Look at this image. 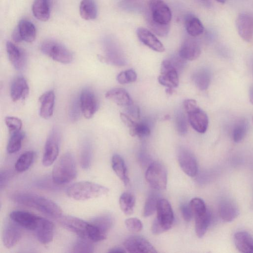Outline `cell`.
Instances as JSON below:
<instances>
[{
    "label": "cell",
    "instance_id": "6da1fadb",
    "mask_svg": "<svg viewBox=\"0 0 253 253\" xmlns=\"http://www.w3.org/2000/svg\"><path fill=\"white\" fill-rule=\"evenodd\" d=\"M12 199L15 202L35 209L53 218L59 219L63 211L56 203L48 198L35 194L19 193L14 194Z\"/></svg>",
    "mask_w": 253,
    "mask_h": 253
},
{
    "label": "cell",
    "instance_id": "7a4b0ae2",
    "mask_svg": "<svg viewBox=\"0 0 253 253\" xmlns=\"http://www.w3.org/2000/svg\"><path fill=\"white\" fill-rule=\"evenodd\" d=\"M109 192L107 188L90 182L75 183L66 190L68 197L76 200L85 201L105 196Z\"/></svg>",
    "mask_w": 253,
    "mask_h": 253
},
{
    "label": "cell",
    "instance_id": "3957f363",
    "mask_svg": "<svg viewBox=\"0 0 253 253\" xmlns=\"http://www.w3.org/2000/svg\"><path fill=\"white\" fill-rule=\"evenodd\" d=\"M77 175L74 158L68 153L63 155L55 164L52 172V180L56 185H63L72 181Z\"/></svg>",
    "mask_w": 253,
    "mask_h": 253
},
{
    "label": "cell",
    "instance_id": "277c9868",
    "mask_svg": "<svg viewBox=\"0 0 253 253\" xmlns=\"http://www.w3.org/2000/svg\"><path fill=\"white\" fill-rule=\"evenodd\" d=\"M157 212V216L152 224V230L153 234L158 235L171 228L174 216L171 204L164 199L159 200Z\"/></svg>",
    "mask_w": 253,
    "mask_h": 253
},
{
    "label": "cell",
    "instance_id": "5b68a950",
    "mask_svg": "<svg viewBox=\"0 0 253 253\" xmlns=\"http://www.w3.org/2000/svg\"><path fill=\"white\" fill-rule=\"evenodd\" d=\"M42 52L53 60L63 63H70L73 59L71 52L63 44L51 40L44 41L41 46Z\"/></svg>",
    "mask_w": 253,
    "mask_h": 253
},
{
    "label": "cell",
    "instance_id": "8992f818",
    "mask_svg": "<svg viewBox=\"0 0 253 253\" xmlns=\"http://www.w3.org/2000/svg\"><path fill=\"white\" fill-rule=\"evenodd\" d=\"M146 179L154 189L158 190L166 189L167 172L161 163L158 162L152 163L147 170Z\"/></svg>",
    "mask_w": 253,
    "mask_h": 253
},
{
    "label": "cell",
    "instance_id": "52a82bcc",
    "mask_svg": "<svg viewBox=\"0 0 253 253\" xmlns=\"http://www.w3.org/2000/svg\"><path fill=\"white\" fill-rule=\"evenodd\" d=\"M149 16L156 23L163 25H169L172 13L163 0H151L149 3Z\"/></svg>",
    "mask_w": 253,
    "mask_h": 253
},
{
    "label": "cell",
    "instance_id": "ba28073f",
    "mask_svg": "<svg viewBox=\"0 0 253 253\" xmlns=\"http://www.w3.org/2000/svg\"><path fill=\"white\" fill-rule=\"evenodd\" d=\"M159 83L168 88L178 87L179 84L178 72L170 60L164 61L161 64Z\"/></svg>",
    "mask_w": 253,
    "mask_h": 253
},
{
    "label": "cell",
    "instance_id": "9c48e42d",
    "mask_svg": "<svg viewBox=\"0 0 253 253\" xmlns=\"http://www.w3.org/2000/svg\"><path fill=\"white\" fill-rule=\"evenodd\" d=\"M81 111L85 118H92L98 107V100L93 90L90 89L83 90L79 97Z\"/></svg>",
    "mask_w": 253,
    "mask_h": 253
},
{
    "label": "cell",
    "instance_id": "30bf717a",
    "mask_svg": "<svg viewBox=\"0 0 253 253\" xmlns=\"http://www.w3.org/2000/svg\"><path fill=\"white\" fill-rule=\"evenodd\" d=\"M126 251L130 253H156L157 251L145 237L134 235L126 239L124 243Z\"/></svg>",
    "mask_w": 253,
    "mask_h": 253
},
{
    "label": "cell",
    "instance_id": "8fae6325",
    "mask_svg": "<svg viewBox=\"0 0 253 253\" xmlns=\"http://www.w3.org/2000/svg\"><path fill=\"white\" fill-rule=\"evenodd\" d=\"M60 137L56 131H53L46 143L43 158V164L45 167L52 165L59 154Z\"/></svg>",
    "mask_w": 253,
    "mask_h": 253
},
{
    "label": "cell",
    "instance_id": "7c38bea8",
    "mask_svg": "<svg viewBox=\"0 0 253 253\" xmlns=\"http://www.w3.org/2000/svg\"><path fill=\"white\" fill-rule=\"evenodd\" d=\"M177 158L182 170L189 176L195 177L198 172V165L193 155L188 150L184 148L179 149Z\"/></svg>",
    "mask_w": 253,
    "mask_h": 253
},
{
    "label": "cell",
    "instance_id": "4fadbf2b",
    "mask_svg": "<svg viewBox=\"0 0 253 253\" xmlns=\"http://www.w3.org/2000/svg\"><path fill=\"white\" fill-rule=\"evenodd\" d=\"M59 221L64 228L79 237L87 238L89 222L72 216H62Z\"/></svg>",
    "mask_w": 253,
    "mask_h": 253
},
{
    "label": "cell",
    "instance_id": "5bb4252c",
    "mask_svg": "<svg viewBox=\"0 0 253 253\" xmlns=\"http://www.w3.org/2000/svg\"><path fill=\"white\" fill-rule=\"evenodd\" d=\"M10 217L13 222L21 227L33 231L37 228L40 218V217L22 211H13Z\"/></svg>",
    "mask_w": 253,
    "mask_h": 253
},
{
    "label": "cell",
    "instance_id": "9a60e30c",
    "mask_svg": "<svg viewBox=\"0 0 253 253\" xmlns=\"http://www.w3.org/2000/svg\"><path fill=\"white\" fill-rule=\"evenodd\" d=\"M188 114L189 123L193 129L199 133H205L209 125L207 114L198 107Z\"/></svg>",
    "mask_w": 253,
    "mask_h": 253
},
{
    "label": "cell",
    "instance_id": "2e32d148",
    "mask_svg": "<svg viewBox=\"0 0 253 253\" xmlns=\"http://www.w3.org/2000/svg\"><path fill=\"white\" fill-rule=\"evenodd\" d=\"M236 24L240 37L244 41L250 42L253 37V17L247 14H240Z\"/></svg>",
    "mask_w": 253,
    "mask_h": 253
},
{
    "label": "cell",
    "instance_id": "e0dca14e",
    "mask_svg": "<svg viewBox=\"0 0 253 253\" xmlns=\"http://www.w3.org/2000/svg\"><path fill=\"white\" fill-rule=\"evenodd\" d=\"M54 224L46 219L40 217L38 226L35 230L38 241L42 244L51 242L54 235Z\"/></svg>",
    "mask_w": 253,
    "mask_h": 253
},
{
    "label": "cell",
    "instance_id": "ac0fdd59",
    "mask_svg": "<svg viewBox=\"0 0 253 253\" xmlns=\"http://www.w3.org/2000/svg\"><path fill=\"white\" fill-rule=\"evenodd\" d=\"M6 49L9 59L13 66L18 70H23L27 63L24 51L10 41L7 43Z\"/></svg>",
    "mask_w": 253,
    "mask_h": 253
},
{
    "label": "cell",
    "instance_id": "d6986e66",
    "mask_svg": "<svg viewBox=\"0 0 253 253\" xmlns=\"http://www.w3.org/2000/svg\"><path fill=\"white\" fill-rule=\"evenodd\" d=\"M20 227L14 222L8 223L5 227L3 234V241L4 246L7 248H13L21 240L23 232Z\"/></svg>",
    "mask_w": 253,
    "mask_h": 253
},
{
    "label": "cell",
    "instance_id": "ffe728a7",
    "mask_svg": "<svg viewBox=\"0 0 253 253\" xmlns=\"http://www.w3.org/2000/svg\"><path fill=\"white\" fill-rule=\"evenodd\" d=\"M201 52L198 43L194 39L189 38L183 43L179 55L186 61H192L199 58Z\"/></svg>",
    "mask_w": 253,
    "mask_h": 253
},
{
    "label": "cell",
    "instance_id": "44dd1931",
    "mask_svg": "<svg viewBox=\"0 0 253 253\" xmlns=\"http://www.w3.org/2000/svg\"><path fill=\"white\" fill-rule=\"evenodd\" d=\"M137 33L140 40L152 50L159 53H162L165 51L162 43L147 29L140 28L137 30Z\"/></svg>",
    "mask_w": 253,
    "mask_h": 253
},
{
    "label": "cell",
    "instance_id": "7402d4cb",
    "mask_svg": "<svg viewBox=\"0 0 253 253\" xmlns=\"http://www.w3.org/2000/svg\"><path fill=\"white\" fill-rule=\"evenodd\" d=\"M29 93L30 87L24 77H17L13 80L11 87V96L14 101L25 100Z\"/></svg>",
    "mask_w": 253,
    "mask_h": 253
},
{
    "label": "cell",
    "instance_id": "603a6c76",
    "mask_svg": "<svg viewBox=\"0 0 253 253\" xmlns=\"http://www.w3.org/2000/svg\"><path fill=\"white\" fill-rule=\"evenodd\" d=\"M41 103L40 115L45 119H49L54 114L55 103V95L53 91L47 92L39 98Z\"/></svg>",
    "mask_w": 253,
    "mask_h": 253
},
{
    "label": "cell",
    "instance_id": "cb8c5ba5",
    "mask_svg": "<svg viewBox=\"0 0 253 253\" xmlns=\"http://www.w3.org/2000/svg\"><path fill=\"white\" fill-rule=\"evenodd\" d=\"M105 97L121 106L128 107L133 103L128 93L121 88H115L108 91L106 93Z\"/></svg>",
    "mask_w": 253,
    "mask_h": 253
},
{
    "label": "cell",
    "instance_id": "d4e9b609",
    "mask_svg": "<svg viewBox=\"0 0 253 253\" xmlns=\"http://www.w3.org/2000/svg\"><path fill=\"white\" fill-rule=\"evenodd\" d=\"M234 244L237 250L243 253H253V237L248 233L240 231L234 236Z\"/></svg>",
    "mask_w": 253,
    "mask_h": 253
},
{
    "label": "cell",
    "instance_id": "484cf974",
    "mask_svg": "<svg viewBox=\"0 0 253 253\" xmlns=\"http://www.w3.org/2000/svg\"><path fill=\"white\" fill-rule=\"evenodd\" d=\"M221 218L225 221H233L239 214V210L236 204L229 200L221 202L219 208Z\"/></svg>",
    "mask_w": 253,
    "mask_h": 253
},
{
    "label": "cell",
    "instance_id": "4316f807",
    "mask_svg": "<svg viewBox=\"0 0 253 253\" xmlns=\"http://www.w3.org/2000/svg\"><path fill=\"white\" fill-rule=\"evenodd\" d=\"M112 167L118 178L122 181L124 185L127 186L130 183L128 176L127 170L124 160L118 155L113 156L111 161Z\"/></svg>",
    "mask_w": 253,
    "mask_h": 253
},
{
    "label": "cell",
    "instance_id": "83f0119b",
    "mask_svg": "<svg viewBox=\"0 0 253 253\" xmlns=\"http://www.w3.org/2000/svg\"><path fill=\"white\" fill-rule=\"evenodd\" d=\"M35 17L41 22H47L50 17V5L48 0H35L32 6Z\"/></svg>",
    "mask_w": 253,
    "mask_h": 253
},
{
    "label": "cell",
    "instance_id": "f1b7e54d",
    "mask_svg": "<svg viewBox=\"0 0 253 253\" xmlns=\"http://www.w3.org/2000/svg\"><path fill=\"white\" fill-rule=\"evenodd\" d=\"M80 14L82 18L86 21L95 19L97 9L95 0H82L80 6Z\"/></svg>",
    "mask_w": 253,
    "mask_h": 253
},
{
    "label": "cell",
    "instance_id": "f546056e",
    "mask_svg": "<svg viewBox=\"0 0 253 253\" xmlns=\"http://www.w3.org/2000/svg\"><path fill=\"white\" fill-rule=\"evenodd\" d=\"M18 28L23 41L32 43L35 40L36 30L34 25L32 22L23 20L20 22Z\"/></svg>",
    "mask_w": 253,
    "mask_h": 253
},
{
    "label": "cell",
    "instance_id": "4dcf8cb0",
    "mask_svg": "<svg viewBox=\"0 0 253 253\" xmlns=\"http://www.w3.org/2000/svg\"><path fill=\"white\" fill-rule=\"evenodd\" d=\"M195 220V231L201 238L205 234L211 221V215L208 210L194 216Z\"/></svg>",
    "mask_w": 253,
    "mask_h": 253
},
{
    "label": "cell",
    "instance_id": "1f68e13d",
    "mask_svg": "<svg viewBox=\"0 0 253 253\" xmlns=\"http://www.w3.org/2000/svg\"><path fill=\"white\" fill-rule=\"evenodd\" d=\"M136 198L130 192L123 193L119 199V205L121 210L126 215H131L134 210Z\"/></svg>",
    "mask_w": 253,
    "mask_h": 253
},
{
    "label": "cell",
    "instance_id": "d6a6232c",
    "mask_svg": "<svg viewBox=\"0 0 253 253\" xmlns=\"http://www.w3.org/2000/svg\"><path fill=\"white\" fill-rule=\"evenodd\" d=\"M185 27L188 34L192 37L200 35L204 32L201 21L195 16L189 15L185 20Z\"/></svg>",
    "mask_w": 253,
    "mask_h": 253
},
{
    "label": "cell",
    "instance_id": "836d02e7",
    "mask_svg": "<svg viewBox=\"0 0 253 253\" xmlns=\"http://www.w3.org/2000/svg\"><path fill=\"white\" fill-rule=\"evenodd\" d=\"M211 76L209 71L206 69H201L193 75V80L196 87L200 90H207L211 82Z\"/></svg>",
    "mask_w": 253,
    "mask_h": 253
},
{
    "label": "cell",
    "instance_id": "e575fe53",
    "mask_svg": "<svg viewBox=\"0 0 253 253\" xmlns=\"http://www.w3.org/2000/svg\"><path fill=\"white\" fill-rule=\"evenodd\" d=\"M35 158V153L29 151L23 154L18 159L15 164V169L19 173L27 171L32 165Z\"/></svg>",
    "mask_w": 253,
    "mask_h": 253
},
{
    "label": "cell",
    "instance_id": "d590c367",
    "mask_svg": "<svg viewBox=\"0 0 253 253\" xmlns=\"http://www.w3.org/2000/svg\"><path fill=\"white\" fill-rule=\"evenodd\" d=\"M93 242L85 237H79L72 247V252L91 253L94 252Z\"/></svg>",
    "mask_w": 253,
    "mask_h": 253
},
{
    "label": "cell",
    "instance_id": "8d00e7d4",
    "mask_svg": "<svg viewBox=\"0 0 253 253\" xmlns=\"http://www.w3.org/2000/svg\"><path fill=\"white\" fill-rule=\"evenodd\" d=\"M90 222L107 233L113 225L114 220L111 216L103 215L94 218Z\"/></svg>",
    "mask_w": 253,
    "mask_h": 253
},
{
    "label": "cell",
    "instance_id": "74e56055",
    "mask_svg": "<svg viewBox=\"0 0 253 253\" xmlns=\"http://www.w3.org/2000/svg\"><path fill=\"white\" fill-rule=\"evenodd\" d=\"M24 138V134L21 131L11 134L7 146L8 153L14 154L18 152L22 148Z\"/></svg>",
    "mask_w": 253,
    "mask_h": 253
},
{
    "label": "cell",
    "instance_id": "f35d334b",
    "mask_svg": "<svg viewBox=\"0 0 253 253\" xmlns=\"http://www.w3.org/2000/svg\"><path fill=\"white\" fill-rule=\"evenodd\" d=\"M248 130V124L246 120L239 121L234 126L232 137L234 142L238 143L245 138Z\"/></svg>",
    "mask_w": 253,
    "mask_h": 253
},
{
    "label": "cell",
    "instance_id": "ab89813d",
    "mask_svg": "<svg viewBox=\"0 0 253 253\" xmlns=\"http://www.w3.org/2000/svg\"><path fill=\"white\" fill-rule=\"evenodd\" d=\"M160 199L158 195L155 194L149 196L144 209L143 215L145 217H150L157 212Z\"/></svg>",
    "mask_w": 253,
    "mask_h": 253
},
{
    "label": "cell",
    "instance_id": "60d3db41",
    "mask_svg": "<svg viewBox=\"0 0 253 253\" xmlns=\"http://www.w3.org/2000/svg\"><path fill=\"white\" fill-rule=\"evenodd\" d=\"M151 132L149 125L145 122H137L133 127L130 129V134L132 137L144 138L149 136Z\"/></svg>",
    "mask_w": 253,
    "mask_h": 253
},
{
    "label": "cell",
    "instance_id": "b9f144b4",
    "mask_svg": "<svg viewBox=\"0 0 253 253\" xmlns=\"http://www.w3.org/2000/svg\"><path fill=\"white\" fill-rule=\"evenodd\" d=\"M92 158V148L89 143H86L82 148L80 157V163L83 169L87 170L90 168Z\"/></svg>",
    "mask_w": 253,
    "mask_h": 253
},
{
    "label": "cell",
    "instance_id": "7bdbcfd3",
    "mask_svg": "<svg viewBox=\"0 0 253 253\" xmlns=\"http://www.w3.org/2000/svg\"><path fill=\"white\" fill-rule=\"evenodd\" d=\"M147 22L148 26L157 35L160 37H165L168 34L170 30L169 25H163L157 23L149 15L148 16Z\"/></svg>",
    "mask_w": 253,
    "mask_h": 253
},
{
    "label": "cell",
    "instance_id": "ee69618b",
    "mask_svg": "<svg viewBox=\"0 0 253 253\" xmlns=\"http://www.w3.org/2000/svg\"><path fill=\"white\" fill-rule=\"evenodd\" d=\"M5 123L11 135L21 131L23 123L19 118L8 116L5 118Z\"/></svg>",
    "mask_w": 253,
    "mask_h": 253
},
{
    "label": "cell",
    "instance_id": "f6af8a7d",
    "mask_svg": "<svg viewBox=\"0 0 253 253\" xmlns=\"http://www.w3.org/2000/svg\"><path fill=\"white\" fill-rule=\"evenodd\" d=\"M137 73L132 69L121 72L117 77V80L120 84H126L134 82L137 80Z\"/></svg>",
    "mask_w": 253,
    "mask_h": 253
},
{
    "label": "cell",
    "instance_id": "bcb514c9",
    "mask_svg": "<svg viewBox=\"0 0 253 253\" xmlns=\"http://www.w3.org/2000/svg\"><path fill=\"white\" fill-rule=\"evenodd\" d=\"M176 125L178 133L181 135L187 133L188 130V122L183 112H178L176 117Z\"/></svg>",
    "mask_w": 253,
    "mask_h": 253
},
{
    "label": "cell",
    "instance_id": "7dc6e473",
    "mask_svg": "<svg viewBox=\"0 0 253 253\" xmlns=\"http://www.w3.org/2000/svg\"><path fill=\"white\" fill-rule=\"evenodd\" d=\"M190 205L192 211L193 216L207 211L205 202L200 198H195L193 199L190 202Z\"/></svg>",
    "mask_w": 253,
    "mask_h": 253
},
{
    "label": "cell",
    "instance_id": "c3c4849f",
    "mask_svg": "<svg viewBox=\"0 0 253 253\" xmlns=\"http://www.w3.org/2000/svg\"><path fill=\"white\" fill-rule=\"evenodd\" d=\"M125 223L126 228L133 232H139L143 228L142 221L137 218H133L126 219Z\"/></svg>",
    "mask_w": 253,
    "mask_h": 253
},
{
    "label": "cell",
    "instance_id": "681fc988",
    "mask_svg": "<svg viewBox=\"0 0 253 253\" xmlns=\"http://www.w3.org/2000/svg\"><path fill=\"white\" fill-rule=\"evenodd\" d=\"M81 111L79 99L75 98L70 106L69 114L71 120L74 122L77 121L80 116Z\"/></svg>",
    "mask_w": 253,
    "mask_h": 253
},
{
    "label": "cell",
    "instance_id": "f907efd6",
    "mask_svg": "<svg viewBox=\"0 0 253 253\" xmlns=\"http://www.w3.org/2000/svg\"><path fill=\"white\" fill-rule=\"evenodd\" d=\"M13 177V174L9 171L3 170L0 173V189L2 190L8 185Z\"/></svg>",
    "mask_w": 253,
    "mask_h": 253
},
{
    "label": "cell",
    "instance_id": "816d5d0a",
    "mask_svg": "<svg viewBox=\"0 0 253 253\" xmlns=\"http://www.w3.org/2000/svg\"><path fill=\"white\" fill-rule=\"evenodd\" d=\"M181 211L184 219L186 221H190L193 217V214L190 204L183 205L181 207Z\"/></svg>",
    "mask_w": 253,
    "mask_h": 253
},
{
    "label": "cell",
    "instance_id": "f5cc1de1",
    "mask_svg": "<svg viewBox=\"0 0 253 253\" xmlns=\"http://www.w3.org/2000/svg\"><path fill=\"white\" fill-rule=\"evenodd\" d=\"M120 118L124 124L130 129L133 128L137 122L133 120L128 115L123 113H120Z\"/></svg>",
    "mask_w": 253,
    "mask_h": 253
},
{
    "label": "cell",
    "instance_id": "db71d44e",
    "mask_svg": "<svg viewBox=\"0 0 253 253\" xmlns=\"http://www.w3.org/2000/svg\"><path fill=\"white\" fill-rule=\"evenodd\" d=\"M184 107L186 111L188 113L194 110L197 107V102L194 99H187L184 102Z\"/></svg>",
    "mask_w": 253,
    "mask_h": 253
},
{
    "label": "cell",
    "instance_id": "11a10c76",
    "mask_svg": "<svg viewBox=\"0 0 253 253\" xmlns=\"http://www.w3.org/2000/svg\"><path fill=\"white\" fill-rule=\"evenodd\" d=\"M128 112L133 119L139 120L140 117V110L137 106L132 104L128 106Z\"/></svg>",
    "mask_w": 253,
    "mask_h": 253
},
{
    "label": "cell",
    "instance_id": "9f6ffc18",
    "mask_svg": "<svg viewBox=\"0 0 253 253\" xmlns=\"http://www.w3.org/2000/svg\"><path fill=\"white\" fill-rule=\"evenodd\" d=\"M12 39L16 43H20L23 41L18 27L15 30L12 34Z\"/></svg>",
    "mask_w": 253,
    "mask_h": 253
},
{
    "label": "cell",
    "instance_id": "6f0895ef",
    "mask_svg": "<svg viewBox=\"0 0 253 253\" xmlns=\"http://www.w3.org/2000/svg\"><path fill=\"white\" fill-rule=\"evenodd\" d=\"M109 253H125V252H126V251L122 248H119V247H116V248H113L110 249V251H109Z\"/></svg>",
    "mask_w": 253,
    "mask_h": 253
},
{
    "label": "cell",
    "instance_id": "680465c9",
    "mask_svg": "<svg viewBox=\"0 0 253 253\" xmlns=\"http://www.w3.org/2000/svg\"><path fill=\"white\" fill-rule=\"evenodd\" d=\"M249 99L250 102L253 105V86H252L249 91Z\"/></svg>",
    "mask_w": 253,
    "mask_h": 253
},
{
    "label": "cell",
    "instance_id": "91938a15",
    "mask_svg": "<svg viewBox=\"0 0 253 253\" xmlns=\"http://www.w3.org/2000/svg\"><path fill=\"white\" fill-rule=\"evenodd\" d=\"M166 92L167 94L171 95L174 92V89L168 88L166 90Z\"/></svg>",
    "mask_w": 253,
    "mask_h": 253
},
{
    "label": "cell",
    "instance_id": "94428289",
    "mask_svg": "<svg viewBox=\"0 0 253 253\" xmlns=\"http://www.w3.org/2000/svg\"><path fill=\"white\" fill-rule=\"evenodd\" d=\"M216 1L221 4H223L226 2V0H216Z\"/></svg>",
    "mask_w": 253,
    "mask_h": 253
},
{
    "label": "cell",
    "instance_id": "6125c7cd",
    "mask_svg": "<svg viewBox=\"0 0 253 253\" xmlns=\"http://www.w3.org/2000/svg\"></svg>",
    "mask_w": 253,
    "mask_h": 253
}]
</instances>
